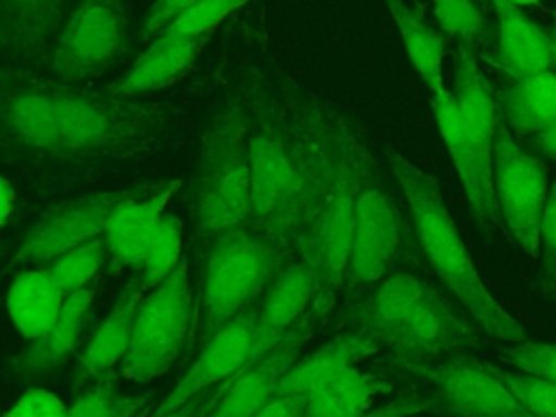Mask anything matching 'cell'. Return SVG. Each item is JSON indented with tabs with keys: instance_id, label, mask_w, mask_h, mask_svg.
<instances>
[{
	"instance_id": "5b68a950",
	"label": "cell",
	"mask_w": 556,
	"mask_h": 417,
	"mask_svg": "<svg viewBox=\"0 0 556 417\" xmlns=\"http://www.w3.org/2000/svg\"><path fill=\"white\" fill-rule=\"evenodd\" d=\"M408 208L382 174L365 137L356 152V206L341 293L352 300L400 269H421Z\"/></svg>"
},
{
	"instance_id": "44dd1931",
	"label": "cell",
	"mask_w": 556,
	"mask_h": 417,
	"mask_svg": "<svg viewBox=\"0 0 556 417\" xmlns=\"http://www.w3.org/2000/svg\"><path fill=\"white\" fill-rule=\"evenodd\" d=\"M211 35L213 30L154 37L132 67L111 87L109 96L137 98L169 87L193 65Z\"/></svg>"
},
{
	"instance_id": "ac0fdd59",
	"label": "cell",
	"mask_w": 556,
	"mask_h": 417,
	"mask_svg": "<svg viewBox=\"0 0 556 417\" xmlns=\"http://www.w3.org/2000/svg\"><path fill=\"white\" fill-rule=\"evenodd\" d=\"M439 291L417 269H400L361 295L348 300V319L354 330L376 339L382 348L393 339L400 326L434 293Z\"/></svg>"
},
{
	"instance_id": "d6a6232c",
	"label": "cell",
	"mask_w": 556,
	"mask_h": 417,
	"mask_svg": "<svg viewBox=\"0 0 556 417\" xmlns=\"http://www.w3.org/2000/svg\"><path fill=\"white\" fill-rule=\"evenodd\" d=\"M109 263V248L102 237L83 243L61 256H56L52 263L46 265L52 280L59 285V289L70 295L78 289H85L91 285V280L98 276V271Z\"/></svg>"
},
{
	"instance_id": "c3c4849f",
	"label": "cell",
	"mask_w": 556,
	"mask_h": 417,
	"mask_svg": "<svg viewBox=\"0 0 556 417\" xmlns=\"http://www.w3.org/2000/svg\"><path fill=\"white\" fill-rule=\"evenodd\" d=\"M150 415H152V408H150V406H146V408H141L135 417H150Z\"/></svg>"
},
{
	"instance_id": "4fadbf2b",
	"label": "cell",
	"mask_w": 556,
	"mask_h": 417,
	"mask_svg": "<svg viewBox=\"0 0 556 417\" xmlns=\"http://www.w3.org/2000/svg\"><path fill=\"white\" fill-rule=\"evenodd\" d=\"M132 189L98 191L52 208L22 237L11 265L46 267L56 256L102 237L109 215Z\"/></svg>"
},
{
	"instance_id": "cb8c5ba5",
	"label": "cell",
	"mask_w": 556,
	"mask_h": 417,
	"mask_svg": "<svg viewBox=\"0 0 556 417\" xmlns=\"http://www.w3.org/2000/svg\"><path fill=\"white\" fill-rule=\"evenodd\" d=\"M96 293L98 289L89 285L65 295V302L52 326L35 341H28L26 350L15 361V369L24 376H35L63 365L76 352Z\"/></svg>"
},
{
	"instance_id": "d6986e66",
	"label": "cell",
	"mask_w": 556,
	"mask_h": 417,
	"mask_svg": "<svg viewBox=\"0 0 556 417\" xmlns=\"http://www.w3.org/2000/svg\"><path fill=\"white\" fill-rule=\"evenodd\" d=\"M319 291L317 274L306 256L295 252L274 276L256 304L254 358L274 350L313 306Z\"/></svg>"
},
{
	"instance_id": "277c9868",
	"label": "cell",
	"mask_w": 556,
	"mask_h": 417,
	"mask_svg": "<svg viewBox=\"0 0 556 417\" xmlns=\"http://www.w3.org/2000/svg\"><path fill=\"white\" fill-rule=\"evenodd\" d=\"M250 187L252 228L295 254L308 213V161L291 106L250 113Z\"/></svg>"
},
{
	"instance_id": "4316f807",
	"label": "cell",
	"mask_w": 556,
	"mask_h": 417,
	"mask_svg": "<svg viewBox=\"0 0 556 417\" xmlns=\"http://www.w3.org/2000/svg\"><path fill=\"white\" fill-rule=\"evenodd\" d=\"M495 100L513 137L526 139L556 122V70L508 80Z\"/></svg>"
},
{
	"instance_id": "8d00e7d4",
	"label": "cell",
	"mask_w": 556,
	"mask_h": 417,
	"mask_svg": "<svg viewBox=\"0 0 556 417\" xmlns=\"http://www.w3.org/2000/svg\"><path fill=\"white\" fill-rule=\"evenodd\" d=\"M539 289L545 298H556V178L549 182L539 224Z\"/></svg>"
},
{
	"instance_id": "7402d4cb",
	"label": "cell",
	"mask_w": 556,
	"mask_h": 417,
	"mask_svg": "<svg viewBox=\"0 0 556 417\" xmlns=\"http://www.w3.org/2000/svg\"><path fill=\"white\" fill-rule=\"evenodd\" d=\"M148 289L141 276H132L119 291L117 300L113 302L106 317L100 321L83 352L78 354L76 369H74V384L80 387L89 380H100L111 374V369L119 367L130 337L137 308L146 298Z\"/></svg>"
},
{
	"instance_id": "681fc988",
	"label": "cell",
	"mask_w": 556,
	"mask_h": 417,
	"mask_svg": "<svg viewBox=\"0 0 556 417\" xmlns=\"http://www.w3.org/2000/svg\"><path fill=\"white\" fill-rule=\"evenodd\" d=\"M200 417H215V415H211V413H204V415H200Z\"/></svg>"
},
{
	"instance_id": "9a60e30c",
	"label": "cell",
	"mask_w": 556,
	"mask_h": 417,
	"mask_svg": "<svg viewBox=\"0 0 556 417\" xmlns=\"http://www.w3.org/2000/svg\"><path fill=\"white\" fill-rule=\"evenodd\" d=\"M256 308L235 317L217 332L206 337V345L193 365L180 376L176 387L152 408V415H167L182 408L193 397L208 393L213 387L230 382L254 358Z\"/></svg>"
},
{
	"instance_id": "1f68e13d",
	"label": "cell",
	"mask_w": 556,
	"mask_h": 417,
	"mask_svg": "<svg viewBox=\"0 0 556 417\" xmlns=\"http://www.w3.org/2000/svg\"><path fill=\"white\" fill-rule=\"evenodd\" d=\"M182 256L185 254H182L180 219L174 213L165 211L152 232V239L148 243V250L139 269V276L146 289L150 291L152 287L163 282L174 271V267L180 263Z\"/></svg>"
},
{
	"instance_id": "484cf974",
	"label": "cell",
	"mask_w": 556,
	"mask_h": 417,
	"mask_svg": "<svg viewBox=\"0 0 556 417\" xmlns=\"http://www.w3.org/2000/svg\"><path fill=\"white\" fill-rule=\"evenodd\" d=\"M63 302L65 293L46 267L22 269L7 289V315L26 343L52 326Z\"/></svg>"
},
{
	"instance_id": "d4e9b609",
	"label": "cell",
	"mask_w": 556,
	"mask_h": 417,
	"mask_svg": "<svg viewBox=\"0 0 556 417\" xmlns=\"http://www.w3.org/2000/svg\"><path fill=\"white\" fill-rule=\"evenodd\" d=\"M70 0H0V48L20 61L52 46Z\"/></svg>"
},
{
	"instance_id": "ab89813d",
	"label": "cell",
	"mask_w": 556,
	"mask_h": 417,
	"mask_svg": "<svg viewBox=\"0 0 556 417\" xmlns=\"http://www.w3.org/2000/svg\"><path fill=\"white\" fill-rule=\"evenodd\" d=\"M198 2L200 0H154L141 20L139 39H154Z\"/></svg>"
},
{
	"instance_id": "836d02e7",
	"label": "cell",
	"mask_w": 556,
	"mask_h": 417,
	"mask_svg": "<svg viewBox=\"0 0 556 417\" xmlns=\"http://www.w3.org/2000/svg\"><path fill=\"white\" fill-rule=\"evenodd\" d=\"M146 406L148 395H128L106 376L67 406V417H135Z\"/></svg>"
},
{
	"instance_id": "5bb4252c",
	"label": "cell",
	"mask_w": 556,
	"mask_h": 417,
	"mask_svg": "<svg viewBox=\"0 0 556 417\" xmlns=\"http://www.w3.org/2000/svg\"><path fill=\"white\" fill-rule=\"evenodd\" d=\"M324 319L326 317L311 306L274 350L245 365L230 382L211 393L208 413L215 417H252L276 395L278 384L298 361L300 350Z\"/></svg>"
},
{
	"instance_id": "2e32d148",
	"label": "cell",
	"mask_w": 556,
	"mask_h": 417,
	"mask_svg": "<svg viewBox=\"0 0 556 417\" xmlns=\"http://www.w3.org/2000/svg\"><path fill=\"white\" fill-rule=\"evenodd\" d=\"M437 128L456 167L458 180L471 204V213L478 224L493 226L497 217V204L493 193V154L486 152L463 122L452 89L430 93Z\"/></svg>"
},
{
	"instance_id": "4dcf8cb0",
	"label": "cell",
	"mask_w": 556,
	"mask_h": 417,
	"mask_svg": "<svg viewBox=\"0 0 556 417\" xmlns=\"http://www.w3.org/2000/svg\"><path fill=\"white\" fill-rule=\"evenodd\" d=\"M441 33L480 54L489 46L486 11L478 0H432Z\"/></svg>"
},
{
	"instance_id": "7bdbcfd3",
	"label": "cell",
	"mask_w": 556,
	"mask_h": 417,
	"mask_svg": "<svg viewBox=\"0 0 556 417\" xmlns=\"http://www.w3.org/2000/svg\"><path fill=\"white\" fill-rule=\"evenodd\" d=\"M526 146L534 156H543L552 163H556V122L549 124L547 128L526 137Z\"/></svg>"
},
{
	"instance_id": "ffe728a7",
	"label": "cell",
	"mask_w": 556,
	"mask_h": 417,
	"mask_svg": "<svg viewBox=\"0 0 556 417\" xmlns=\"http://www.w3.org/2000/svg\"><path fill=\"white\" fill-rule=\"evenodd\" d=\"M493 15V67L508 80L552 70L547 30L534 24L521 7L508 0H484Z\"/></svg>"
},
{
	"instance_id": "7dc6e473",
	"label": "cell",
	"mask_w": 556,
	"mask_h": 417,
	"mask_svg": "<svg viewBox=\"0 0 556 417\" xmlns=\"http://www.w3.org/2000/svg\"><path fill=\"white\" fill-rule=\"evenodd\" d=\"M508 2H513V4H517V7H530V4H536V2H541V0H508Z\"/></svg>"
},
{
	"instance_id": "7c38bea8",
	"label": "cell",
	"mask_w": 556,
	"mask_h": 417,
	"mask_svg": "<svg viewBox=\"0 0 556 417\" xmlns=\"http://www.w3.org/2000/svg\"><path fill=\"white\" fill-rule=\"evenodd\" d=\"M482 341L469 317L434 291L387 343L391 363L404 371L430 367L452 354L478 352Z\"/></svg>"
},
{
	"instance_id": "f1b7e54d",
	"label": "cell",
	"mask_w": 556,
	"mask_h": 417,
	"mask_svg": "<svg viewBox=\"0 0 556 417\" xmlns=\"http://www.w3.org/2000/svg\"><path fill=\"white\" fill-rule=\"evenodd\" d=\"M393 24L402 37L406 56L421 83L430 93L445 91V74H443V56H445V39L439 28H434L417 9L406 4L404 0H384Z\"/></svg>"
},
{
	"instance_id": "30bf717a",
	"label": "cell",
	"mask_w": 556,
	"mask_h": 417,
	"mask_svg": "<svg viewBox=\"0 0 556 417\" xmlns=\"http://www.w3.org/2000/svg\"><path fill=\"white\" fill-rule=\"evenodd\" d=\"M126 30L124 0H76L52 41V74L63 85L98 78L124 48Z\"/></svg>"
},
{
	"instance_id": "bcb514c9",
	"label": "cell",
	"mask_w": 556,
	"mask_h": 417,
	"mask_svg": "<svg viewBox=\"0 0 556 417\" xmlns=\"http://www.w3.org/2000/svg\"><path fill=\"white\" fill-rule=\"evenodd\" d=\"M547 43H549L552 70H556V15H554V20H552V26L547 28Z\"/></svg>"
},
{
	"instance_id": "3957f363",
	"label": "cell",
	"mask_w": 556,
	"mask_h": 417,
	"mask_svg": "<svg viewBox=\"0 0 556 417\" xmlns=\"http://www.w3.org/2000/svg\"><path fill=\"white\" fill-rule=\"evenodd\" d=\"M384 161L415 224L424 265L463 306L478 330L502 343L528 339L526 326L482 282L439 182L393 148H384Z\"/></svg>"
},
{
	"instance_id": "9c48e42d",
	"label": "cell",
	"mask_w": 556,
	"mask_h": 417,
	"mask_svg": "<svg viewBox=\"0 0 556 417\" xmlns=\"http://www.w3.org/2000/svg\"><path fill=\"white\" fill-rule=\"evenodd\" d=\"M493 193L510 243L528 258H539V224L549 193L547 165L517 143L502 115L493 141Z\"/></svg>"
},
{
	"instance_id": "d590c367",
	"label": "cell",
	"mask_w": 556,
	"mask_h": 417,
	"mask_svg": "<svg viewBox=\"0 0 556 417\" xmlns=\"http://www.w3.org/2000/svg\"><path fill=\"white\" fill-rule=\"evenodd\" d=\"M497 358L517 371L543 378L556 384V343H536L530 339L506 343L497 350Z\"/></svg>"
},
{
	"instance_id": "ba28073f",
	"label": "cell",
	"mask_w": 556,
	"mask_h": 417,
	"mask_svg": "<svg viewBox=\"0 0 556 417\" xmlns=\"http://www.w3.org/2000/svg\"><path fill=\"white\" fill-rule=\"evenodd\" d=\"M195 324V298L182 256L174 271L141 300L119 374L137 384L161 378L182 354Z\"/></svg>"
},
{
	"instance_id": "603a6c76",
	"label": "cell",
	"mask_w": 556,
	"mask_h": 417,
	"mask_svg": "<svg viewBox=\"0 0 556 417\" xmlns=\"http://www.w3.org/2000/svg\"><path fill=\"white\" fill-rule=\"evenodd\" d=\"M380 350L382 345L361 330L339 334L319 350L298 358L278 384L276 395H289L306 402L313 391L332 380L339 371L367 361Z\"/></svg>"
},
{
	"instance_id": "8fae6325",
	"label": "cell",
	"mask_w": 556,
	"mask_h": 417,
	"mask_svg": "<svg viewBox=\"0 0 556 417\" xmlns=\"http://www.w3.org/2000/svg\"><path fill=\"white\" fill-rule=\"evenodd\" d=\"M408 374L421 384L434 410L450 417H536L504 387L493 365L471 352L452 354Z\"/></svg>"
},
{
	"instance_id": "f6af8a7d",
	"label": "cell",
	"mask_w": 556,
	"mask_h": 417,
	"mask_svg": "<svg viewBox=\"0 0 556 417\" xmlns=\"http://www.w3.org/2000/svg\"><path fill=\"white\" fill-rule=\"evenodd\" d=\"M13 208H15V189L4 176H0V230L11 219Z\"/></svg>"
},
{
	"instance_id": "83f0119b",
	"label": "cell",
	"mask_w": 556,
	"mask_h": 417,
	"mask_svg": "<svg viewBox=\"0 0 556 417\" xmlns=\"http://www.w3.org/2000/svg\"><path fill=\"white\" fill-rule=\"evenodd\" d=\"M452 98L456 109L467 124L469 132L476 141L493 154L495 128H497V100L491 89L486 76L480 70L478 54L465 46H456V70H454V87Z\"/></svg>"
},
{
	"instance_id": "8992f818",
	"label": "cell",
	"mask_w": 556,
	"mask_h": 417,
	"mask_svg": "<svg viewBox=\"0 0 556 417\" xmlns=\"http://www.w3.org/2000/svg\"><path fill=\"white\" fill-rule=\"evenodd\" d=\"M206 245L198 306L202 332L211 337L235 317L256 308L293 252L252 226L226 230Z\"/></svg>"
},
{
	"instance_id": "6da1fadb",
	"label": "cell",
	"mask_w": 556,
	"mask_h": 417,
	"mask_svg": "<svg viewBox=\"0 0 556 417\" xmlns=\"http://www.w3.org/2000/svg\"><path fill=\"white\" fill-rule=\"evenodd\" d=\"M291 113L304 139L308 161V213L298 252L317 274L313 306L328 317L341 295L356 206L358 126L337 106L298 96Z\"/></svg>"
},
{
	"instance_id": "60d3db41",
	"label": "cell",
	"mask_w": 556,
	"mask_h": 417,
	"mask_svg": "<svg viewBox=\"0 0 556 417\" xmlns=\"http://www.w3.org/2000/svg\"><path fill=\"white\" fill-rule=\"evenodd\" d=\"M432 410H434V406L428 397L410 395V397L393 400L380 408H374L363 417H426Z\"/></svg>"
},
{
	"instance_id": "f546056e",
	"label": "cell",
	"mask_w": 556,
	"mask_h": 417,
	"mask_svg": "<svg viewBox=\"0 0 556 417\" xmlns=\"http://www.w3.org/2000/svg\"><path fill=\"white\" fill-rule=\"evenodd\" d=\"M389 389L384 376L361 371L354 365L313 391L304 402L302 417H363Z\"/></svg>"
},
{
	"instance_id": "e0dca14e",
	"label": "cell",
	"mask_w": 556,
	"mask_h": 417,
	"mask_svg": "<svg viewBox=\"0 0 556 417\" xmlns=\"http://www.w3.org/2000/svg\"><path fill=\"white\" fill-rule=\"evenodd\" d=\"M180 182V178H165L150 187L137 185L113 208L102 239L109 248V261L115 265V269H141L152 232Z\"/></svg>"
},
{
	"instance_id": "74e56055",
	"label": "cell",
	"mask_w": 556,
	"mask_h": 417,
	"mask_svg": "<svg viewBox=\"0 0 556 417\" xmlns=\"http://www.w3.org/2000/svg\"><path fill=\"white\" fill-rule=\"evenodd\" d=\"M252 0H200L193 9L172 22L161 35H185V33H211L232 11L241 9ZM159 37V35H156Z\"/></svg>"
},
{
	"instance_id": "ee69618b",
	"label": "cell",
	"mask_w": 556,
	"mask_h": 417,
	"mask_svg": "<svg viewBox=\"0 0 556 417\" xmlns=\"http://www.w3.org/2000/svg\"><path fill=\"white\" fill-rule=\"evenodd\" d=\"M208 406H211V393H202V395L193 397L191 402H187L182 408L172 410L167 415H156V417H200V415L208 413ZM150 417H154V415H150Z\"/></svg>"
},
{
	"instance_id": "52a82bcc",
	"label": "cell",
	"mask_w": 556,
	"mask_h": 417,
	"mask_svg": "<svg viewBox=\"0 0 556 417\" xmlns=\"http://www.w3.org/2000/svg\"><path fill=\"white\" fill-rule=\"evenodd\" d=\"M193 215L202 239L252 226L250 113L226 111L206 132L193 187Z\"/></svg>"
},
{
	"instance_id": "f35d334b",
	"label": "cell",
	"mask_w": 556,
	"mask_h": 417,
	"mask_svg": "<svg viewBox=\"0 0 556 417\" xmlns=\"http://www.w3.org/2000/svg\"><path fill=\"white\" fill-rule=\"evenodd\" d=\"M2 417H67V406L56 393L35 387L24 391Z\"/></svg>"
},
{
	"instance_id": "7a4b0ae2",
	"label": "cell",
	"mask_w": 556,
	"mask_h": 417,
	"mask_svg": "<svg viewBox=\"0 0 556 417\" xmlns=\"http://www.w3.org/2000/svg\"><path fill=\"white\" fill-rule=\"evenodd\" d=\"M0 124L24 148L56 156L119 154L146 143L159 115L124 98L20 83L0 89Z\"/></svg>"
},
{
	"instance_id": "e575fe53",
	"label": "cell",
	"mask_w": 556,
	"mask_h": 417,
	"mask_svg": "<svg viewBox=\"0 0 556 417\" xmlns=\"http://www.w3.org/2000/svg\"><path fill=\"white\" fill-rule=\"evenodd\" d=\"M495 376L504 382V387L519 400L521 406H526L536 417H556V384L547 382L543 378L523 374V371H510L500 365H493Z\"/></svg>"
},
{
	"instance_id": "b9f144b4",
	"label": "cell",
	"mask_w": 556,
	"mask_h": 417,
	"mask_svg": "<svg viewBox=\"0 0 556 417\" xmlns=\"http://www.w3.org/2000/svg\"><path fill=\"white\" fill-rule=\"evenodd\" d=\"M304 402L289 395H274L252 417H302Z\"/></svg>"
}]
</instances>
